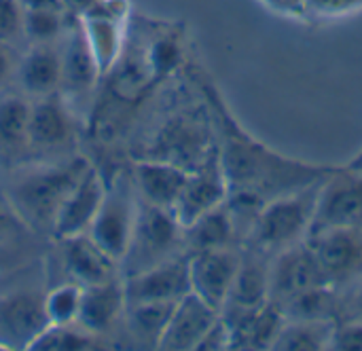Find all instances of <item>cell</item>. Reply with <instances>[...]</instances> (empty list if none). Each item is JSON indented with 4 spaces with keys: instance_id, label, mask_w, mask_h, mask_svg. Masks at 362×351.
I'll list each match as a JSON object with an SVG mask.
<instances>
[{
    "instance_id": "cell-24",
    "label": "cell",
    "mask_w": 362,
    "mask_h": 351,
    "mask_svg": "<svg viewBox=\"0 0 362 351\" xmlns=\"http://www.w3.org/2000/svg\"><path fill=\"white\" fill-rule=\"evenodd\" d=\"M178 303V301H176ZM172 301H151V303H136L127 305V322L136 339L144 341L146 345L157 347L159 339L172 318V311L176 307Z\"/></svg>"
},
{
    "instance_id": "cell-9",
    "label": "cell",
    "mask_w": 362,
    "mask_h": 351,
    "mask_svg": "<svg viewBox=\"0 0 362 351\" xmlns=\"http://www.w3.org/2000/svg\"><path fill=\"white\" fill-rule=\"evenodd\" d=\"M45 295L15 290L0 297V350H28L49 326Z\"/></svg>"
},
{
    "instance_id": "cell-25",
    "label": "cell",
    "mask_w": 362,
    "mask_h": 351,
    "mask_svg": "<svg viewBox=\"0 0 362 351\" xmlns=\"http://www.w3.org/2000/svg\"><path fill=\"white\" fill-rule=\"evenodd\" d=\"M30 104L17 95L4 97L0 102V148L17 150L28 144V125H30Z\"/></svg>"
},
{
    "instance_id": "cell-37",
    "label": "cell",
    "mask_w": 362,
    "mask_h": 351,
    "mask_svg": "<svg viewBox=\"0 0 362 351\" xmlns=\"http://www.w3.org/2000/svg\"><path fill=\"white\" fill-rule=\"evenodd\" d=\"M11 231V216L4 210V206H0V242L4 239V235Z\"/></svg>"
},
{
    "instance_id": "cell-34",
    "label": "cell",
    "mask_w": 362,
    "mask_h": 351,
    "mask_svg": "<svg viewBox=\"0 0 362 351\" xmlns=\"http://www.w3.org/2000/svg\"><path fill=\"white\" fill-rule=\"evenodd\" d=\"M23 11H64L59 0H19Z\"/></svg>"
},
{
    "instance_id": "cell-13",
    "label": "cell",
    "mask_w": 362,
    "mask_h": 351,
    "mask_svg": "<svg viewBox=\"0 0 362 351\" xmlns=\"http://www.w3.org/2000/svg\"><path fill=\"white\" fill-rule=\"evenodd\" d=\"M218 311L202 301L195 292L185 295L174 311L172 318L159 339L157 350L165 351H191L197 350L204 335L214 326L218 320Z\"/></svg>"
},
{
    "instance_id": "cell-12",
    "label": "cell",
    "mask_w": 362,
    "mask_h": 351,
    "mask_svg": "<svg viewBox=\"0 0 362 351\" xmlns=\"http://www.w3.org/2000/svg\"><path fill=\"white\" fill-rule=\"evenodd\" d=\"M104 191H106V180L100 176L95 167L89 165V169L83 174L78 184L70 191V195L66 197L53 220L51 231L55 239L64 242L68 237L87 233L102 206Z\"/></svg>"
},
{
    "instance_id": "cell-33",
    "label": "cell",
    "mask_w": 362,
    "mask_h": 351,
    "mask_svg": "<svg viewBox=\"0 0 362 351\" xmlns=\"http://www.w3.org/2000/svg\"><path fill=\"white\" fill-rule=\"evenodd\" d=\"M59 2H62V6H64V11H66L68 15L83 17V15H87L100 0H59Z\"/></svg>"
},
{
    "instance_id": "cell-16",
    "label": "cell",
    "mask_w": 362,
    "mask_h": 351,
    "mask_svg": "<svg viewBox=\"0 0 362 351\" xmlns=\"http://www.w3.org/2000/svg\"><path fill=\"white\" fill-rule=\"evenodd\" d=\"M187 178L189 172L185 167L163 159L138 161L134 167V184L142 201L172 212L187 184Z\"/></svg>"
},
{
    "instance_id": "cell-7",
    "label": "cell",
    "mask_w": 362,
    "mask_h": 351,
    "mask_svg": "<svg viewBox=\"0 0 362 351\" xmlns=\"http://www.w3.org/2000/svg\"><path fill=\"white\" fill-rule=\"evenodd\" d=\"M320 286L329 284L305 242L278 252L269 263V301L278 307Z\"/></svg>"
},
{
    "instance_id": "cell-26",
    "label": "cell",
    "mask_w": 362,
    "mask_h": 351,
    "mask_svg": "<svg viewBox=\"0 0 362 351\" xmlns=\"http://www.w3.org/2000/svg\"><path fill=\"white\" fill-rule=\"evenodd\" d=\"M83 288L78 284H62L45 295V316L53 326H72L78 318Z\"/></svg>"
},
{
    "instance_id": "cell-30",
    "label": "cell",
    "mask_w": 362,
    "mask_h": 351,
    "mask_svg": "<svg viewBox=\"0 0 362 351\" xmlns=\"http://www.w3.org/2000/svg\"><path fill=\"white\" fill-rule=\"evenodd\" d=\"M23 36V6L19 0H0V42L13 44Z\"/></svg>"
},
{
    "instance_id": "cell-18",
    "label": "cell",
    "mask_w": 362,
    "mask_h": 351,
    "mask_svg": "<svg viewBox=\"0 0 362 351\" xmlns=\"http://www.w3.org/2000/svg\"><path fill=\"white\" fill-rule=\"evenodd\" d=\"M70 136H72V121L57 91L42 95L30 108V125H28L30 144L38 148H57L64 146L70 140Z\"/></svg>"
},
{
    "instance_id": "cell-20",
    "label": "cell",
    "mask_w": 362,
    "mask_h": 351,
    "mask_svg": "<svg viewBox=\"0 0 362 351\" xmlns=\"http://www.w3.org/2000/svg\"><path fill=\"white\" fill-rule=\"evenodd\" d=\"M269 301V265L263 263V252L255 250L248 261L242 258L240 271L231 286L229 299L221 314H242L257 309Z\"/></svg>"
},
{
    "instance_id": "cell-8",
    "label": "cell",
    "mask_w": 362,
    "mask_h": 351,
    "mask_svg": "<svg viewBox=\"0 0 362 351\" xmlns=\"http://www.w3.org/2000/svg\"><path fill=\"white\" fill-rule=\"evenodd\" d=\"M240 265L242 256L231 246L193 252L189 256L191 292L221 314L229 299Z\"/></svg>"
},
{
    "instance_id": "cell-21",
    "label": "cell",
    "mask_w": 362,
    "mask_h": 351,
    "mask_svg": "<svg viewBox=\"0 0 362 351\" xmlns=\"http://www.w3.org/2000/svg\"><path fill=\"white\" fill-rule=\"evenodd\" d=\"M91 53L95 57L100 76L108 74L121 51H123V42H125V32H127V21H115V19H104V17H93V15H85L81 17Z\"/></svg>"
},
{
    "instance_id": "cell-22",
    "label": "cell",
    "mask_w": 362,
    "mask_h": 351,
    "mask_svg": "<svg viewBox=\"0 0 362 351\" xmlns=\"http://www.w3.org/2000/svg\"><path fill=\"white\" fill-rule=\"evenodd\" d=\"M182 231H185V239L193 252L227 248V246H231V239L238 233L227 203L206 212L204 216H199L195 222H191Z\"/></svg>"
},
{
    "instance_id": "cell-3",
    "label": "cell",
    "mask_w": 362,
    "mask_h": 351,
    "mask_svg": "<svg viewBox=\"0 0 362 351\" xmlns=\"http://www.w3.org/2000/svg\"><path fill=\"white\" fill-rule=\"evenodd\" d=\"M134 193H136L134 176H127L125 172H117L115 178L106 182L102 206L87 231V235L119 263L123 261L129 248V239L136 222L138 199L134 197Z\"/></svg>"
},
{
    "instance_id": "cell-14",
    "label": "cell",
    "mask_w": 362,
    "mask_h": 351,
    "mask_svg": "<svg viewBox=\"0 0 362 351\" xmlns=\"http://www.w3.org/2000/svg\"><path fill=\"white\" fill-rule=\"evenodd\" d=\"M62 38H64V47L59 49L62 87L72 93H85V91L93 89V85L100 78V70H98L95 57L91 53L81 17L70 15L68 28Z\"/></svg>"
},
{
    "instance_id": "cell-10",
    "label": "cell",
    "mask_w": 362,
    "mask_h": 351,
    "mask_svg": "<svg viewBox=\"0 0 362 351\" xmlns=\"http://www.w3.org/2000/svg\"><path fill=\"white\" fill-rule=\"evenodd\" d=\"M229 189L223 174L218 150H214L202 165L189 172L187 184L174 206V216L180 227H189L206 212L223 206L227 201Z\"/></svg>"
},
{
    "instance_id": "cell-32",
    "label": "cell",
    "mask_w": 362,
    "mask_h": 351,
    "mask_svg": "<svg viewBox=\"0 0 362 351\" xmlns=\"http://www.w3.org/2000/svg\"><path fill=\"white\" fill-rule=\"evenodd\" d=\"M218 350H231V331H229L227 322L221 316H218V320L214 322V326L204 335V339L197 345V351Z\"/></svg>"
},
{
    "instance_id": "cell-15",
    "label": "cell",
    "mask_w": 362,
    "mask_h": 351,
    "mask_svg": "<svg viewBox=\"0 0 362 351\" xmlns=\"http://www.w3.org/2000/svg\"><path fill=\"white\" fill-rule=\"evenodd\" d=\"M64 267L81 288L110 282L119 273V261L102 250L87 233L64 239Z\"/></svg>"
},
{
    "instance_id": "cell-31",
    "label": "cell",
    "mask_w": 362,
    "mask_h": 351,
    "mask_svg": "<svg viewBox=\"0 0 362 351\" xmlns=\"http://www.w3.org/2000/svg\"><path fill=\"white\" fill-rule=\"evenodd\" d=\"M335 351H362V322L361 320H346L337 322L331 339V347Z\"/></svg>"
},
{
    "instance_id": "cell-29",
    "label": "cell",
    "mask_w": 362,
    "mask_h": 351,
    "mask_svg": "<svg viewBox=\"0 0 362 351\" xmlns=\"http://www.w3.org/2000/svg\"><path fill=\"white\" fill-rule=\"evenodd\" d=\"M93 347V337L87 331H74L70 326L49 324L28 350L32 351H81Z\"/></svg>"
},
{
    "instance_id": "cell-2",
    "label": "cell",
    "mask_w": 362,
    "mask_h": 351,
    "mask_svg": "<svg viewBox=\"0 0 362 351\" xmlns=\"http://www.w3.org/2000/svg\"><path fill=\"white\" fill-rule=\"evenodd\" d=\"M322 180L308 189H301V191H295V193H288L269 201L259 212L248 233L252 242V250L263 252V254L267 252L278 254L303 242L314 220L316 197H318V189Z\"/></svg>"
},
{
    "instance_id": "cell-11",
    "label": "cell",
    "mask_w": 362,
    "mask_h": 351,
    "mask_svg": "<svg viewBox=\"0 0 362 351\" xmlns=\"http://www.w3.org/2000/svg\"><path fill=\"white\" fill-rule=\"evenodd\" d=\"M123 288L127 305L151 301L176 303L191 292L189 258H165L136 275L125 278Z\"/></svg>"
},
{
    "instance_id": "cell-19",
    "label": "cell",
    "mask_w": 362,
    "mask_h": 351,
    "mask_svg": "<svg viewBox=\"0 0 362 351\" xmlns=\"http://www.w3.org/2000/svg\"><path fill=\"white\" fill-rule=\"evenodd\" d=\"M19 83L32 95H49L62 87V55L55 42H38L19 64Z\"/></svg>"
},
{
    "instance_id": "cell-36",
    "label": "cell",
    "mask_w": 362,
    "mask_h": 351,
    "mask_svg": "<svg viewBox=\"0 0 362 351\" xmlns=\"http://www.w3.org/2000/svg\"><path fill=\"white\" fill-rule=\"evenodd\" d=\"M350 316H348V320H361L362 322V280H361V286H358V290H356V295L352 297V301H350Z\"/></svg>"
},
{
    "instance_id": "cell-4",
    "label": "cell",
    "mask_w": 362,
    "mask_h": 351,
    "mask_svg": "<svg viewBox=\"0 0 362 351\" xmlns=\"http://www.w3.org/2000/svg\"><path fill=\"white\" fill-rule=\"evenodd\" d=\"M180 231L182 227L172 210H163L140 199L129 248L121 261L125 263V275H136L170 258L172 248L178 244Z\"/></svg>"
},
{
    "instance_id": "cell-28",
    "label": "cell",
    "mask_w": 362,
    "mask_h": 351,
    "mask_svg": "<svg viewBox=\"0 0 362 351\" xmlns=\"http://www.w3.org/2000/svg\"><path fill=\"white\" fill-rule=\"evenodd\" d=\"M146 57H148L153 78L174 72L182 59V47H180V38L176 36V32L168 28L165 32H159L155 36L151 34L148 44H146Z\"/></svg>"
},
{
    "instance_id": "cell-5",
    "label": "cell",
    "mask_w": 362,
    "mask_h": 351,
    "mask_svg": "<svg viewBox=\"0 0 362 351\" xmlns=\"http://www.w3.org/2000/svg\"><path fill=\"white\" fill-rule=\"evenodd\" d=\"M325 282L339 290L362 280V229H320L310 231L303 239Z\"/></svg>"
},
{
    "instance_id": "cell-35",
    "label": "cell",
    "mask_w": 362,
    "mask_h": 351,
    "mask_svg": "<svg viewBox=\"0 0 362 351\" xmlns=\"http://www.w3.org/2000/svg\"><path fill=\"white\" fill-rule=\"evenodd\" d=\"M11 70H13V51H11V44L0 42V83L11 74Z\"/></svg>"
},
{
    "instance_id": "cell-6",
    "label": "cell",
    "mask_w": 362,
    "mask_h": 351,
    "mask_svg": "<svg viewBox=\"0 0 362 351\" xmlns=\"http://www.w3.org/2000/svg\"><path fill=\"white\" fill-rule=\"evenodd\" d=\"M320 229H362V172L333 169L322 180L310 231Z\"/></svg>"
},
{
    "instance_id": "cell-23",
    "label": "cell",
    "mask_w": 362,
    "mask_h": 351,
    "mask_svg": "<svg viewBox=\"0 0 362 351\" xmlns=\"http://www.w3.org/2000/svg\"><path fill=\"white\" fill-rule=\"evenodd\" d=\"M333 320H286L280 328L272 350L276 351H320L331 347Z\"/></svg>"
},
{
    "instance_id": "cell-38",
    "label": "cell",
    "mask_w": 362,
    "mask_h": 351,
    "mask_svg": "<svg viewBox=\"0 0 362 351\" xmlns=\"http://www.w3.org/2000/svg\"><path fill=\"white\" fill-rule=\"evenodd\" d=\"M348 167H352V169H356V172H362V150L354 157L352 163H348Z\"/></svg>"
},
{
    "instance_id": "cell-1",
    "label": "cell",
    "mask_w": 362,
    "mask_h": 351,
    "mask_svg": "<svg viewBox=\"0 0 362 351\" xmlns=\"http://www.w3.org/2000/svg\"><path fill=\"white\" fill-rule=\"evenodd\" d=\"M87 169H89V161L81 157L64 165L36 169L19 178L8 189L11 208L30 227L51 229L62 203L66 201V197L78 184V180Z\"/></svg>"
},
{
    "instance_id": "cell-27",
    "label": "cell",
    "mask_w": 362,
    "mask_h": 351,
    "mask_svg": "<svg viewBox=\"0 0 362 351\" xmlns=\"http://www.w3.org/2000/svg\"><path fill=\"white\" fill-rule=\"evenodd\" d=\"M70 15L66 11H23V36L38 42H57L66 28Z\"/></svg>"
},
{
    "instance_id": "cell-17",
    "label": "cell",
    "mask_w": 362,
    "mask_h": 351,
    "mask_svg": "<svg viewBox=\"0 0 362 351\" xmlns=\"http://www.w3.org/2000/svg\"><path fill=\"white\" fill-rule=\"evenodd\" d=\"M125 309V288L123 282H119L117 278L104 284L85 286L81 295L76 324L89 335H102L115 326V322Z\"/></svg>"
}]
</instances>
